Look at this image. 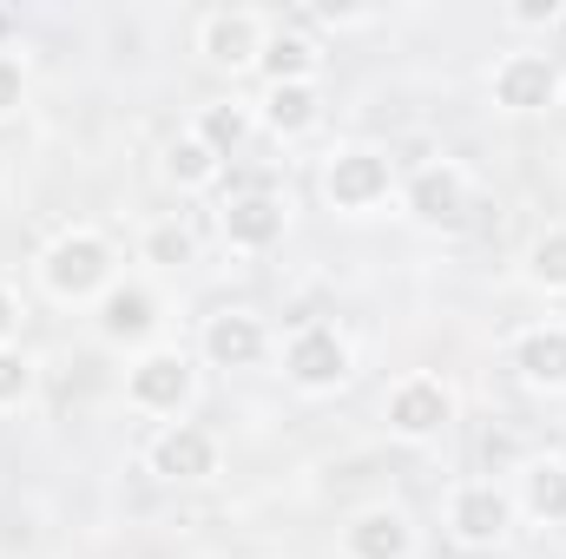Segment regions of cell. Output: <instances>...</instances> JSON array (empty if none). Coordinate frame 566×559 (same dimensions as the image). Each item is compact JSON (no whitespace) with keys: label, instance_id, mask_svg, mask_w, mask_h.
<instances>
[{"label":"cell","instance_id":"cell-13","mask_svg":"<svg viewBox=\"0 0 566 559\" xmlns=\"http://www.w3.org/2000/svg\"><path fill=\"white\" fill-rule=\"evenodd\" d=\"M151 474L158 481H211L218 474V434L198 428V421H171L158 441H151Z\"/></svg>","mask_w":566,"mask_h":559},{"label":"cell","instance_id":"cell-19","mask_svg":"<svg viewBox=\"0 0 566 559\" xmlns=\"http://www.w3.org/2000/svg\"><path fill=\"white\" fill-rule=\"evenodd\" d=\"M218 171H224V158L198 139V133H178V139L165 145V184H178V191H205V184H218Z\"/></svg>","mask_w":566,"mask_h":559},{"label":"cell","instance_id":"cell-6","mask_svg":"<svg viewBox=\"0 0 566 559\" xmlns=\"http://www.w3.org/2000/svg\"><path fill=\"white\" fill-rule=\"evenodd\" d=\"M514 520H521V507H514V494L494 487V481H461V487L448 494V534H454V547H468V553L501 547V540L514 534Z\"/></svg>","mask_w":566,"mask_h":559},{"label":"cell","instance_id":"cell-4","mask_svg":"<svg viewBox=\"0 0 566 559\" xmlns=\"http://www.w3.org/2000/svg\"><path fill=\"white\" fill-rule=\"evenodd\" d=\"M191 389H198V369H191V356L178 342H151L126 369V402L139 415H178L191 402Z\"/></svg>","mask_w":566,"mask_h":559},{"label":"cell","instance_id":"cell-21","mask_svg":"<svg viewBox=\"0 0 566 559\" xmlns=\"http://www.w3.org/2000/svg\"><path fill=\"white\" fill-rule=\"evenodd\" d=\"M251 126H258V113H251V106H238V99H218V106H205V113H198V126H191V133L211 145L218 158H231L238 145L251 139Z\"/></svg>","mask_w":566,"mask_h":559},{"label":"cell","instance_id":"cell-14","mask_svg":"<svg viewBox=\"0 0 566 559\" xmlns=\"http://www.w3.org/2000/svg\"><path fill=\"white\" fill-rule=\"evenodd\" d=\"M283 224H290V211H283V198H271V191H244V198H231V204H224V218H218L224 244H231V251H244V257L271 251V244L283 238Z\"/></svg>","mask_w":566,"mask_h":559},{"label":"cell","instance_id":"cell-12","mask_svg":"<svg viewBox=\"0 0 566 559\" xmlns=\"http://www.w3.org/2000/svg\"><path fill=\"white\" fill-rule=\"evenodd\" d=\"M198 349H205L211 369H258L264 349H271V336H264V316H251V309H218V316H205Z\"/></svg>","mask_w":566,"mask_h":559},{"label":"cell","instance_id":"cell-20","mask_svg":"<svg viewBox=\"0 0 566 559\" xmlns=\"http://www.w3.org/2000/svg\"><path fill=\"white\" fill-rule=\"evenodd\" d=\"M139 264H151V271H185V264H198V231H191L185 218H158V224H145Z\"/></svg>","mask_w":566,"mask_h":559},{"label":"cell","instance_id":"cell-3","mask_svg":"<svg viewBox=\"0 0 566 559\" xmlns=\"http://www.w3.org/2000/svg\"><path fill=\"white\" fill-rule=\"evenodd\" d=\"M488 93H494V106H501V113H514V119H534V113L560 106L566 73H560V60H554V53H534V46H521V53H501V60H494V80H488Z\"/></svg>","mask_w":566,"mask_h":559},{"label":"cell","instance_id":"cell-11","mask_svg":"<svg viewBox=\"0 0 566 559\" xmlns=\"http://www.w3.org/2000/svg\"><path fill=\"white\" fill-rule=\"evenodd\" d=\"M343 559H416V520L402 507H363L343 527Z\"/></svg>","mask_w":566,"mask_h":559},{"label":"cell","instance_id":"cell-16","mask_svg":"<svg viewBox=\"0 0 566 559\" xmlns=\"http://www.w3.org/2000/svg\"><path fill=\"white\" fill-rule=\"evenodd\" d=\"M514 369H521L527 389L560 395L566 389V323H534V329H521V336H514Z\"/></svg>","mask_w":566,"mask_h":559},{"label":"cell","instance_id":"cell-2","mask_svg":"<svg viewBox=\"0 0 566 559\" xmlns=\"http://www.w3.org/2000/svg\"><path fill=\"white\" fill-rule=\"evenodd\" d=\"M389 191H396L389 151H376V145H336V151L323 158V198H329L336 211L363 218V211L389 204Z\"/></svg>","mask_w":566,"mask_h":559},{"label":"cell","instance_id":"cell-15","mask_svg":"<svg viewBox=\"0 0 566 559\" xmlns=\"http://www.w3.org/2000/svg\"><path fill=\"white\" fill-rule=\"evenodd\" d=\"M258 73H264V86H316V73H323V46H316L310 33H296V27L271 20V40H264Z\"/></svg>","mask_w":566,"mask_h":559},{"label":"cell","instance_id":"cell-18","mask_svg":"<svg viewBox=\"0 0 566 559\" xmlns=\"http://www.w3.org/2000/svg\"><path fill=\"white\" fill-rule=\"evenodd\" d=\"M514 507L534 514V520H566V461H554V454L527 461V467H521V494H514Z\"/></svg>","mask_w":566,"mask_h":559},{"label":"cell","instance_id":"cell-5","mask_svg":"<svg viewBox=\"0 0 566 559\" xmlns=\"http://www.w3.org/2000/svg\"><path fill=\"white\" fill-rule=\"evenodd\" d=\"M264 40H271V13H258V7H211L205 20H198V53H205V66H218V73H258V60H264Z\"/></svg>","mask_w":566,"mask_h":559},{"label":"cell","instance_id":"cell-24","mask_svg":"<svg viewBox=\"0 0 566 559\" xmlns=\"http://www.w3.org/2000/svg\"><path fill=\"white\" fill-rule=\"evenodd\" d=\"M27 106V60L0 46V119H13Z\"/></svg>","mask_w":566,"mask_h":559},{"label":"cell","instance_id":"cell-8","mask_svg":"<svg viewBox=\"0 0 566 559\" xmlns=\"http://www.w3.org/2000/svg\"><path fill=\"white\" fill-rule=\"evenodd\" d=\"M382 415H389V434H402V441H441L454 428V389L441 376H402L389 389Z\"/></svg>","mask_w":566,"mask_h":559},{"label":"cell","instance_id":"cell-7","mask_svg":"<svg viewBox=\"0 0 566 559\" xmlns=\"http://www.w3.org/2000/svg\"><path fill=\"white\" fill-rule=\"evenodd\" d=\"M349 369H356V356H349V342H343L329 323H303V329L290 336V349H283V376H290L303 395H329V389H343Z\"/></svg>","mask_w":566,"mask_h":559},{"label":"cell","instance_id":"cell-9","mask_svg":"<svg viewBox=\"0 0 566 559\" xmlns=\"http://www.w3.org/2000/svg\"><path fill=\"white\" fill-rule=\"evenodd\" d=\"M402 204H409V218L428 224V231H461V224H468V204H474L468 171L448 165V158H434V165H422V171L402 184Z\"/></svg>","mask_w":566,"mask_h":559},{"label":"cell","instance_id":"cell-25","mask_svg":"<svg viewBox=\"0 0 566 559\" xmlns=\"http://www.w3.org/2000/svg\"><path fill=\"white\" fill-rule=\"evenodd\" d=\"M560 20V0H521L507 7V27H554Z\"/></svg>","mask_w":566,"mask_h":559},{"label":"cell","instance_id":"cell-1","mask_svg":"<svg viewBox=\"0 0 566 559\" xmlns=\"http://www.w3.org/2000/svg\"><path fill=\"white\" fill-rule=\"evenodd\" d=\"M113 283H119V251L93 224H73L40 251V289L53 303H99Z\"/></svg>","mask_w":566,"mask_h":559},{"label":"cell","instance_id":"cell-22","mask_svg":"<svg viewBox=\"0 0 566 559\" xmlns=\"http://www.w3.org/2000/svg\"><path fill=\"white\" fill-rule=\"evenodd\" d=\"M527 283L547 289V296H566V224H547L527 244Z\"/></svg>","mask_w":566,"mask_h":559},{"label":"cell","instance_id":"cell-17","mask_svg":"<svg viewBox=\"0 0 566 559\" xmlns=\"http://www.w3.org/2000/svg\"><path fill=\"white\" fill-rule=\"evenodd\" d=\"M258 126H264L271 139H310V133L323 126V86H264Z\"/></svg>","mask_w":566,"mask_h":559},{"label":"cell","instance_id":"cell-26","mask_svg":"<svg viewBox=\"0 0 566 559\" xmlns=\"http://www.w3.org/2000/svg\"><path fill=\"white\" fill-rule=\"evenodd\" d=\"M13 329H20V303H13V289L0 283V349L13 342Z\"/></svg>","mask_w":566,"mask_h":559},{"label":"cell","instance_id":"cell-10","mask_svg":"<svg viewBox=\"0 0 566 559\" xmlns=\"http://www.w3.org/2000/svg\"><path fill=\"white\" fill-rule=\"evenodd\" d=\"M99 342H113V349H151V336H158V296L145 289V283H113L106 296H99Z\"/></svg>","mask_w":566,"mask_h":559},{"label":"cell","instance_id":"cell-23","mask_svg":"<svg viewBox=\"0 0 566 559\" xmlns=\"http://www.w3.org/2000/svg\"><path fill=\"white\" fill-rule=\"evenodd\" d=\"M27 395H33V356L7 342L0 349V409H20Z\"/></svg>","mask_w":566,"mask_h":559}]
</instances>
